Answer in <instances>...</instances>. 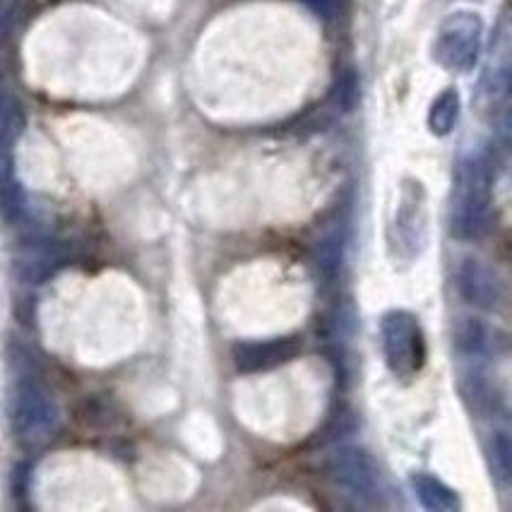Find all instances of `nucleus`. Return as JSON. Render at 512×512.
<instances>
[{
    "instance_id": "nucleus-1",
    "label": "nucleus",
    "mask_w": 512,
    "mask_h": 512,
    "mask_svg": "<svg viewBox=\"0 0 512 512\" xmlns=\"http://www.w3.org/2000/svg\"><path fill=\"white\" fill-rule=\"evenodd\" d=\"M491 202V164L484 154L467 159L460 166L452 200V234L474 238L484 231Z\"/></svg>"
},
{
    "instance_id": "nucleus-2",
    "label": "nucleus",
    "mask_w": 512,
    "mask_h": 512,
    "mask_svg": "<svg viewBox=\"0 0 512 512\" xmlns=\"http://www.w3.org/2000/svg\"><path fill=\"white\" fill-rule=\"evenodd\" d=\"M484 22L474 13H455L438 29L433 56L443 68L455 73H469L481 51Z\"/></svg>"
},
{
    "instance_id": "nucleus-3",
    "label": "nucleus",
    "mask_w": 512,
    "mask_h": 512,
    "mask_svg": "<svg viewBox=\"0 0 512 512\" xmlns=\"http://www.w3.org/2000/svg\"><path fill=\"white\" fill-rule=\"evenodd\" d=\"M383 349L392 373L409 378L426 359L424 335L419 323L404 311H392L383 318Z\"/></svg>"
},
{
    "instance_id": "nucleus-4",
    "label": "nucleus",
    "mask_w": 512,
    "mask_h": 512,
    "mask_svg": "<svg viewBox=\"0 0 512 512\" xmlns=\"http://www.w3.org/2000/svg\"><path fill=\"white\" fill-rule=\"evenodd\" d=\"M13 424L25 445H41L51 438L58 424V409L41 385L32 380L17 385Z\"/></svg>"
},
{
    "instance_id": "nucleus-5",
    "label": "nucleus",
    "mask_w": 512,
    "mask_h": 512,
    "mask_svg": "<svg viewBox=\"0 0 512 512\" xmlns=\"http://www.w3.org/2000/svg\"><path fill=\"white\" fill-rule=\"evenodd\" d=\"M327 472H330L332 481L342 486L344 491H349L351 496L361 500H375L380 496L378 469L363 450L344 448L335 452L327 462Z\"/></svg>"
},
{
    "instance_id": "nucleus-6",
    "label": "nucleus",
    "mask_w": 512,
    "mask_h": 512,
    "mask_svg": "<svg viewBox=\"0 0 512 512\" xmlns=\"http://www.w3.org/2000/svg\"><path fill=\"white\" fill-rule=\"evenodd\" d=\"M299 354V342L291 337L270 339V342H253L241 344L236 349V366L246 373L267 371V368L282 366Z\"/></svg>"
},
{
    "instance_id": "nucleus-7",
    "label": "nucleus",
    "mask_w": 512,
    "mask_h": 512,
    "mask_svg": "<svg viewBox=\"0 0 512 512\" xmlns=\"http://www.w3.org/2000/svg\"><path fill=\"white\" fill-rule=\"evenodd\" d=\"M457 287L464 299L479 308H493L500 299L498 279L481 260H464L457 272Z\"/></svg>"
},
{
    "instance_id": "nucleus-8",
    "label": "nucleus",
    "mask_w": 512,
    "mask_h": 512,
    "mask_svg": "<svg viewBox=\"0 0 512 512\" xmlns=\"http://www.w3.org/2000/svg\"><path fill=\"white\" fill-rule=\"evenodd\" d=\"M412 484H414L416 496H419V500L426 505L428 510L455 512L457 508H460L457 496L443 484V481L433 479V476H428V474H419V476H414Z\"/></svg>"
},
{
    "instance_id": "nucleus-9",
    "label": "nucleus",
    "mask_w": 512,
    "mask_h": 512,
    "mask_svg": "<svg viewBox=\"0 0 512 512\" xmlns=\"http://www.w3.org/2000/svg\"><path fill=\"white\" fill-rule=\"evenodd\" d=\"M25 210V200H22L20 183L13 174V166L5 157H0V212L8 222H17Z\"/></svg>"
},
{
    "instance_id": "nucleus-10",
    "label": "nucleus",
    "mask_w": 512,
    "mask_h": 512,
    "mask_svg": "<svg viewBox=\"0 0 512 512\" xmlns=\"http://www.w3.org/2000/svg\"><path fill=\"white\" fill-rule=\"evenodd\" d=\"M457 118H460V97L455 89H448L433 101L431 113H428V125L436 135H448L455 128Z\"/></svg>"
},
{
    "instance_id": "nucleus-11",
    "label": "nucleus",
    "mask_w": 512,
    "mask_h": 512,
    "mask_svg": "<svg viewBox=\"0 0 512 512\" xmlns=\"http://www.w3.org/2000/svg\"><path fill=\"white\" fill-rule=\"evenodd\" d=\"M457 347L464 354L479 356L488 349V330L476 320H467L460 330H457Z\"/></svg>"
},
{
    "instance_id": "nucleus-12",
    "label": "nucleus",
    "mask_w": 512,
    "mask_h": 512,
    "mask_svg": "<svg viewBox=\"0 0 512 512\" xmlns=\"http://www.w3.org/2000/svg\"><path fill=\"white\" fill-rule=\"evenodd\" d=\"M491 460H493V469H496V476L500 481H510V469H512V460H510V440L505 433H498L493 438L491 445Z\"/></svg>"
},
{
    "instance_id": "nucleus-13",
    "label": "nucleus",
    "mask_w": 512,
    "mask_h": 512,
    "mask_svg": "<svg viewBox=\"0 0 512 512\" xmlns=\"http://www.w3.org/2000/svg\"><path fill=\"white\" fill-rule=\"evenodd\" d=\"M303 3L320 17H335L339 10V0H303Z\"/></svg>"
},
{
    "instance_id": "nucleus-14",
    "label": "nucleus",
    "mask_w": 512,
    "mask_h": 512,
    "mask_svg": "<svg viewBox=\"0 0 512 512\" xmlns=\"http://www.w3.org/2000/svg\"><path fill=\"white\" fill-rule=\"evenodd\" d=\"M10 121V109H8V99H5L3 89H0V130L5 128Z\"/></svg>"
}]
</instances>
